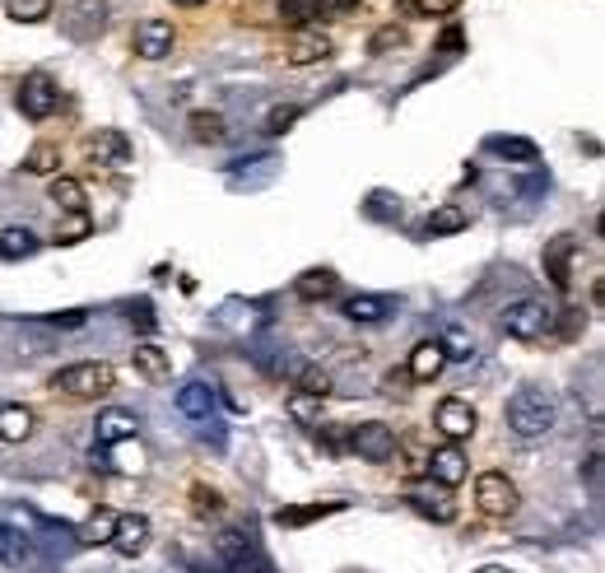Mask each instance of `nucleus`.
Returning <instances> with one entry per match:
<instances>
[{"instance_id": "f257e3e1", "label": "nucleus", "mask_w": 605, "mask_h": 573, "mask_svg": "<svg viewBox=\"0 0 605 573\" xmlns=\"http://www.w3.org/2000/svg\"><path fill=\"white\" fill-rule=\"evenodd\" d=\"M508 429L517 438H540V434H550L554 429V401L540 387H522V392H512L508 401Z\"/></svg>"}, {"instance_id": "f03ea898", "label": "nucleus", "mask_w": 605, "mask_h": 573, "mask_svg": "<svg viewBox=\"0 0 605 573\" xmlns=\"http://www.w3.org/2000/svg\"><path fill=\"white\" fill-rule=\"evenodd\" d=\"M56 392L75 396V401H89V396H108L117 387V369L103 364V359H84V364H66V369L52 373Z\"/></svg>"}, {"instance_id": "7ed1b4c3", "label": "nucleus", "mask_w": 605, "mask_h": 573, "mask_svg": "<svg viewBox=\"0 0 605 573\" xmlns=\"http://www.w3.org/2000/svg\"><path fill=\"white\" fill-rule=\"evenodd\" d=\"M554 322V308L545 299H512L503 308V331H508L512 341H536L545 336Z\"/></svg>"}, {"instance_id": "20e7f679", "label": "nucleus", "mask_w": 605, "mask_h": 573, "mask_svg": "<svg viewBox=\"0 0 605 573\" xmlns=\"http://www.w3.org/2000/svg\"><path fill=\"white\" fill-rule=\"evenodd\" d=\"M350 452H359L363 462H396V452H401V438L396 429L382 420H368V424H354L350 429Z\"/></svg>"}, {"instance_id": "39448f33", "label": "nucleus", "mask_w": 605, "mask_h": 573, "mask_svg": "<svg viewBox=\"0 0 605 573\" xmlns=\"http://www.w3.org/2000/svg\"><path fill=\"white\" fill-rule=\"evenodd\" d=\"M14 103H19V112H24V117L42 122V117H52V112L61 108V84H56L47 70H33V75H24V84H19Z\"/></svg>"}, {"instance_id": "423d86ee", "label": "nucleus", "mask_w": 605, "mask_h": 573, "mask_svg": "<svg viewBox=\"0 0 605 573\" xmlns=\"http://www.w3.org/2000/svg\"><path fill=\"white\" fill-rule=\"evenodd\" d=\"M475 504H480L484 518H512L517 504H522V494H517V485H512L503 471H484V476L475 480Z\"/></svg>"}, {"instance_id": "0eeeda50", "label": "nucleus", "mask_w": 605, "mask_h": 573, "mask_svg": "<svg viewBox=\"0 0 605 573\" xmlns=\"http://www.w3.org/2000/svg\"><path fill=\"white\" fill-rule=\"evenodd\" d=\"M215 555L224 560V569H229V573H270V569H266V560H261V550L252 546V536L238 532V527H229V532H219Z\"/></svg>"}, {"instance_id": "6e6552de", "label": "nucleus", "mask_w": 605, "mask_h": 573, "mask_svg": "<svg viewBox=\"0 0 605 573\" xmlns=\"http://www.w3.org/2000/svg\"><path fill=\"white\" fill-rule=\"evenodd\" d=\"M475 424H480V415H475V406H471V401H461V396H443V401H438V410H433V429H438L447 443L471 438Z\"/></svg>"}, {"instance_id": "1a4fd4ad", "label": "nucleus", "mask_w": 605, "mask_h": 573, "mask_svg": "<svg viewBox=\"0 0 605 573\" xmlns=\"http://www.w3.org/2000/svg\"><path fill=\"white\" fill-rule=\"evenodd\" d=\"M131 47L140 61H163L177 47V28L168 19H140L131 33Z\"/></svg>"}, {"instance_id": "9d476101", "label": "nucleus", "mask_w": 605, "mask_h": 573, "mask_svg": "<svg viewBox=\"0 0 605 573\" xmlns=\"http://www.w3.org/2000/svg\"><path fill=\"white\" fill-rule=\"evenodd\" d=\"M84 159L94 168H121L131 164V140L121 136V131H112V126H98L94 136L84 140Z\"/></svg>"}, {"instance_id": "9b49d317", "label": "nucleus", "mask_w": 605, "mask_h": 573, "mask_svg": "<svg viewBox=\"0 0 605 573\" xmlns=\"http://www.w3.org/2000/svg\"><path fill=\"white\" fill-rule=\"evenodd\" d=\"M108 28V0H75L66 14V33L75 42H94Z\"/></svg>"}, {"instance_id": "f8f14e48", "label": "nucleus", "mask_w": 605, "mask_h": 573, "mask_svg": "<svg viewBox=\"0 0 605 573\" xmlns=\"http://www.w3.org/2000/svg\"><path fill=\"white\" fill-rule=\"evenodd\" d=\"M112 550L117 555H126V560H135V555H145L149 546V518L145 513H121L117 522H112Z\"/></svg>"}, {"instance_id": "ddd939ff", "label": "nucleus", "mask_w": 605, "mask_h": 573, "mask_svg": "<svg viewBox=\"0 0 605 573\" xmlns=\"http://www.w3.org/2000/svg\"><path fill=\"white\" fill-rule=\"evenodd\" d=\"M326 56H331V38L317 33V28H298L294 38L284 42V61H289V66H317Z\"/></svg>"}, {"instance_id": "4468645a", "label": "nucleus", "mask_w": 605, "mask_h": 573, "mask_svg": "<svg viewBox=\"0 0 605 573\" xmlns=\"http://www.w3.org/2000/svg\"><path fill=\"white\" fill-rule=\"evenodd\" d=\"M466 452L457 448V443H443V448H433L429 452V476L443 485V490H457L461 480H466Z\"/></svg>"}, {"instance_id": "2eb2a0df", "label": "nucleus", "mask_w": 605, "mask_h": 573, "mask_svg": "<svg viewBox=\"0 0 605 573\" xmlns=\"http://www.w3.org/2000/svg\"><path fill=\"white\" fill-rule=\"evenodd\" d=\"M573 252H578V243H573L568 233H559V238L545 247V271H550L554 289H568V280H573Z\"/></svg>"}, {"instance_id": "dca6fc26", "label": "nucleus", "mask_w": 605, "mask_h": 573, "mask_svg": "<svg viewBox=\"0 0 605 573\" xmlns=\"http://www.w3.org/2000/svg\"><path fill=\"white\" fill-rule=\"evenodd\" d=\"M135 410H103V415H98V448H112V443H126V438H135Z\"/></svg>"}, {"instance_id": "f3484780", "label": "nucleus", "mask_w": 605, "mask_h": 573, "mask_svg": "<svg viewBox=\"0 0 605 573\" xmlns=\"http://www.w3.org/2000/svg\"><path fill=\"white\" fill-rule=\"evenodd\" d=\"M443 369H447L443 345H438V341H419L415 350H410V369H405V373H410L415 382H433Z\"/></svg>"}, {"instance_id": "a211bd4d", "label": "nucleus", "mask_w": 605, "mask_h": 573, "mask_svg": "<svg viewBox=\"0 0 605 573\" xmlns=\"http://www.w3.org/2000/svg\"><path fill=\"white\" fill-rule=\"evenodd\" d=\"M131 364H135V373L149 378V382H168V378H173V359H168V350H159V345H149V341L131 350Z\"/></svg>"}, {"instance_id": "6ab92c4d", "label": "nucleus", "mask_w": 605, "mask_h": 573, "mask_svg": "<svg viewBox=\"0 0 605 573\" xmlns=\"http://www.w3.org/2000/svg\"><path fill=\"white\" fill-rule=\"evenodd\" d=\"M396 313V303L387 299V294H354L350 303H345V317L350 322H359V327H373V322H382V317Z\"/></svg>"}, {"instance_id": "aec40b11", "label": "nucleus", "mask_w": 605, "mask_h": 573, "mask_svg": "<svg viewBox=\"0 0 605 573\" xmlns=\"http://www.w3.org/2000/svg\"><path fill=\"white\" fill-rule=\"evenodd\" d=\"M33 424H38V415L28 406H0V443H24V438H33Z\"/></svg>"}, {"instance_id": "412c9836", "label": "nucleus", "mask_w": 605, "mask_h": 573, "mask_svg": "<svg viewBox=\"0 0 605 573\" xmlns=\"http://www.w3.org/2000/svg\"><path fill=\"white\" fill-rule=\"evenodd\" d=\"M471 224V215H466V205H457V201H447V205H438L429 219H424V233L429 238H447V233H461Z\"/></svg>"}, {"instance_id": "4be33fe9", "label": "nucleus", "mask_w": 605, "mask_h": 573, "mask_svg": "<svg viewBox=\"0 0 605 573\" xmlns=\"http://www.w3.org/2000/svg\"><path fill=\"white\" fill-rule=\"evenodd\" d=\"M38 252V233L28 229V224H10V229L0 233V261H24Z\"/></svg>"}, {"instance_id": "5701e85b", "label": "nucleus", "mask_w": 605, "mask_h": 573, "mask_svg": "<svg viewBox=\"0 0 605 573\" xmlns=\"http://www.w3.org/2000/svg\"><path fill=\"white\" fill-rule=\"evenodd\" d=\"M336 289H340V275L336 271H308V275H298L294 294H298V299H308V303H326Z\"/></svg>"}, {"instance_id": "b1692460", "label": "nucleus", "mask_w": 605, "mask_h": 573, "mask_svg": "<svg viewBox=\"0 0 605 573\" xmlns=\"http://www.w3.org/2000/svg\"><path fill=\"white\" fill-rule=\"evenodd\" d=\"M177 410L191 415V420H210V410H215V392H210L205 382H187V387L177 392Z\"/></svg>"}, {"instance_id": "393cba45", "label": "nucleus", "mask_w": 605, "mask_h": 573, "mask_svg": "<svg viewBox=\"0 0 605 573\" xmlns=\"http://www.w3.org/2000/svg\"><path fill=\"white\" fill-rule=\"evenodd\" d=\"M108 466L117 471V476H140V471H145V452H140V443H135V438H126V443H112V448H108Z\"/></svg>"}, {"instance_id": "a878e982", "label": "nucleus", "mask_w": 605, "mask_h": 573, "mask_svg": "<svg viewBox=\"0 0 605 573\" xmlns=\"http://www.w3.org/2000/svg\"><path fill=\"white\" fill-rule=\"evenodd\" d=\"M0 564H10V569H24V564H33V546H28L24 532L0 527Z\"/></svg>"}, {"instance_id": "bb28decb", "label": "nucleus", "mask_w": 605, "mask_h": 573, "mask_svg": "<svg viewBox=\"0 0 605 573\" xmlns=\"http://www.w3.org/2000/svg\"><path fill=\"white\" fill-rule=\"evenodd\" d=\"M289 378H294L298 392L322 396V401H326V392H331V373L317 369V364H294V369H289Z\"/></svg>"}, {"instance_id": "cd10ccee", "label": "nucleus", "mask_w": 605, "mask_h": 573, "mask_svg": "<svg viewBox=\"0 0 605 573\" xmlns=\"http://www.w3.org/2000/svg\"><path fill=\"white\" fill-rule=\"evenodd\" d=\"M331 513H340V504H298V508H280L275 522H280V527H303V522L331 518Z\"/></svg>"}, {"instance_id": "c85d7f7f", "label": "nucleus", "mask_w": 605, "mask_h": 573, "mask_svg": "<svg viewBox=\"0 0 605 573\" xmlns=\"http://www.w3.org/2000/svg\"><path fill=\"white\" fill-rule=\"evenodd\" d=\"M484 145L494 154H503V159H517V164H531V159H536V145L522 136H489Z\"/></svg>"}, {"instance_id": "c756f323", "label": "nucleus", "mask_w": 605, "mask_h": 573, "mask_svg": "<svg viewBox=\"0 0 605 573\" xmlns=\"http://www.w3.org/2000/svg\"><path fill=\"white\" fill-rule=\"evenodd\" d=\"M52 201L66 210V215H84V187L75 178H52Z\"/></svg>"}, {"instance_id": "7c9ffc66", "label": "nucleus", "mask_w": 605, "mask_h": 573, "mask_svg": "<svg viewBox=\"0 0 605 573\" xmlns=\"http://www.w3.org/2000/svg\"><path fill=\"white\" fill-rule=\"evenodd\" d=\"M191 136L201 140V145H215V140H224V117L219 112H191Z\"/></svg>"}, {"instance_id": "2f4dec72", "label": "nucleus", "mask_w": 605, "mask_h": 573, "mask_svg": "<svg viewBox=\"0 0 605 573\" xmlns=\"http://www.w3.org/2000/svg\"><path fill=\"white\" fill-rule=\"evenodd\" d=\"M191 513H196V518H219V513H224V494L219 490H210V485H191Z\"/></svg>"}, {"instance_id": "473e14b6", "label": "nucleus", "mask_w": 605, "mask_h": 573, "mask_svg": "<svg viewBox=\"0 0 605 573\" xmlns=\"http://www.w3.org/2000/svg\"><path fill=\"white\" fill-rule=\"evenodd\" d=\"M5 14L14 24H38V19L52 14V0H5Z\"/></svg>"}, {"instance_id": "72a5a7b5", "label": "nucleus", "mask_w": 605, "mask_h": 573, "mask_svg": "<svg viewBox=\"0 0 605 573\" xmlns=\"http://www.w3.org/2000/svg\"><path fill=\"white\" fill-rule=\"evenodd\" d=\"M56 164H61V150H56L52 140H42V145H33V150L24 154L28 173H56Z\"/></svg>"}, {"instance_id": "f704fd0d", "label": "nucleus", "mask_w": 605, "mask_h": 573, "mask_svg": "<svg viewBox=\"0 0 605 573\" xmlns=\"http://www.w3.org/2000/svg\"><path fill=\"white\" fill-rule=\"evenodd\" d=\"M438 345H443L447 359H471L475 355V341H471V331H466V327H447Z\"/></svg>"}, {"instance_id": "c9c22d12", "label": "nucleus", "mask_w": 605, "mask_h": 573, "mask_svg": "<svg viewBox=\"0 0 605 573\" xmlns=\"http://www.w3.org/2000/svg\"><path fill=\"white\" fill-rule=\"evenodd\" d=\"M289 415L303 424H317L322 420V396H308V392H294L289 396Z\"/></svg>"}, {"instance_id": "e433bc0d", "label": "nucleus", "mask_w": 605, "mask_h": 573, "mask_svg": "<svg viewBox=\"0 0 605 573\" xmlns=\"http://www.w3.org/2000/svg\"><path fill=\"white\" fill-rule=\"evenodd\" d=\"M410 504H415L424 518H433V522H452V518H457V508H452V499H447V494H438V499H424V494H415Z\"/></svg>"}, {"instance_id": "4c0bfd02", "label": "nucleus", "mask_w": 605, "mask_h": 573, "mask_svg": "<svg viewBox=\"0 0 605 573\" xmlns=\"http://www.w3.org/2000/svg\"><path fill=\"white\" fill-rule=\"evenodd\" d=\"M280 19L284 24H294V28H303L308 19H317V5H312V0H280Z\"/></svg>"}, {"instance_id": "58836bf2", "label": "nucleus", "mask_w": 605, "mask_h": 573, "mask_svg": "<svg viewBox=\"0 0 605 573\" xmlns=\"http://www.w3.org/2000/svg\"><path fill=\"white\" fill-rule=\"evenodd\" d=\"M461 0H405V10L419 14V19H443V14H452Z\"/></svg>"}, {"instance_id": "ea45409f", "label": "nucleus", "mask_w": 605, "mask_h": 573, "mask_svg": "<svg viewBox=\"0 0 605 573\" xmlns=\"http://www.w3.org/2000/svg\"><path fill=\"white\" fill-rule=\"evenodd\" d=\"M112 522H117V518H108V513L98 508L94 518L80 527V541H84V546H94V541H108V536H112Z\"/></svg>"}, {"instance_id": "a19ab883", "label": "nucleus", "mask_w": 605, "mask_h": 573, "mask_svg": "<svg viewBox=\"0 0 605 573\" xmlns=\"http://www.w3.org/2000/svg\"><path fill=\"white\" fill-rule=\"evenodd\" d=\"M377 56L382 52H391V47H405V28H396V24H387V28H377L373 33V42H368Z\"/></svg>"}, {"instance_id": "79ce46f5", "label": "nucleus", "mask_w": 605, "mask_h": 573, "mask_svg": "<svg viewBox=\"0 0 605 573\" xmlns=\"http://www.w3.org/2000/svg\"><path fill=\"white\" fill-rule=\"evenodd\" d=\"M298 117H303V108H294V103H289V108H275L266 117V131H270V136H284V131H289Z\"/></svg>"}, {"instance_id": "37998d69", "label": "nucleus", "mask_w": 605, "mask_h": 573, "mask_svg": "<svg viewBox=\"0 0 605 573\" xmlns=\"http://www.w3.org/2000/svg\"><path fill=\"white\" fill-rule=\"evenodd\" d=\"M322 19H345V14H359V0H312Z\"/></svg>"}, {"instance_id": "c03bdc74", "label": "nucleus", "mask_w": 605, "mask_h": 573, "mask_svg": "<svg viewBox=\"0 0 605 573\" xmlns=\"http://www.w3.org/2000/svg\"><path fill=\"white\" fill-rule=\"evenodd\" d=\"M84 233H89V215H70V224L56 229V243H84Z\"/></svg>"}, {"instance_id": "a18cd8bd", "label": "nucleus", "mask_w": 605, "mask_h": 573, "mask_svg": "<svg viewBox=\"0 0 605 573\" xmlns=\"http://www.w3.org/2000/svg\"><path fill=\"white\" fill-rule=\"evenodd\" d=\"M131 322H135V327H140V331H149V327H154V308H149L145 299H140V303H131Z\"/></svg>"}, {"instance_id": "49530a36", "label": "nucleus", "mask_w": 605, "mask_h": 573, "mask_svg": "<svg viewBox=\"0 0 605 573\" xmlns=\"http://www.w3.org/2000/svg\"><path fill=\"white\" fill-rule=\"evenodd\" d=\"M457 47H461V28H447V33H443V52L457 56Z\"/></svg>"}, {"instance_id": "de8ad7c7", "label": "nucleus", "mask_w": 605, "mask_h": 573, "mask_svg": "<svg viewBox=\"0 0 605 573\" xmlns=\"http://www.w3.org/2000/svg\"><path fill=\"white\" fill-rule=\"evenodd\" d=\"M173 5H182V10H201L205 0H173Z\"/></svg>"}]
</instances>
